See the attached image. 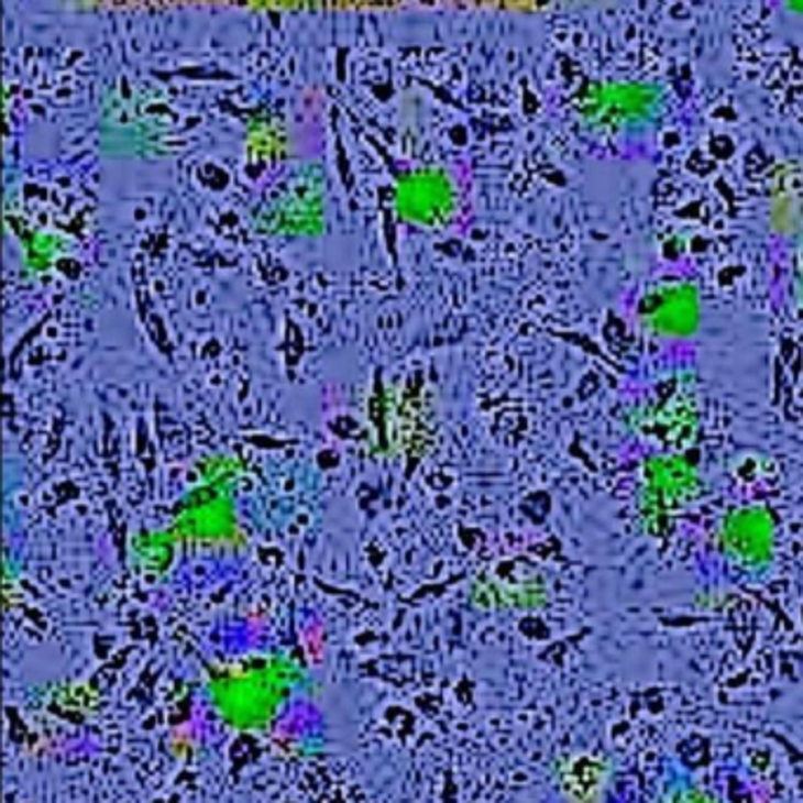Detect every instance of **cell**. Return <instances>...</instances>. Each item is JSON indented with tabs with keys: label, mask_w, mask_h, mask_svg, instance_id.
Segmentation results:
<instances>
[{
	"label": "cell",
	"mask_w": 803,
	"mask_h": 803,
	"mask_svg": "<svg viewBox=\"0 0 803 803\" xmlns=\"http://www.w3.org/2000/svg\"><path fill=\"white\" fill-rule=\"evenodd\" d=\"M656 107V92L646 86L634 82H613V86H598L584 102L587 119L598 125H629L637 123Z\"/></svg>",
	"instance_id": "cell-1"
},
{
	"label": "cell",
	"mask_w": 803,
	"mask_h": 803,
	"mask_svg": "<svg viewBox=\"0 0 803 803\" xmlns=\"http://www.w3.org/2000/svg\"><path fill=\"white\" fill-rule=\"evenodd\" d=\"M641 316L652 332L664 334V338H683L700 323L697 295L685 283L667 286L646 299Z\"/></svg>",
	"instance_id": "cell-2"
},
{
	"label": "cell",
	"mask_w": 803,
	"mask_h": 803,
	"mask_svg": "<svg viewBox=\"0 0 803 803\" xmlns=\"http://www.w3.org/2000/svg\"><path fill=\"white\" fill-rule=\"evenodd\" d=\"M724 544L728 554L745 563H761L771 557L773 524L763 509L735 512L724 526Z\"/></svg>",
	"instance_id": "cell-3"
},
{
	"label": "cell",
	"mask_w": 803,
	"mask_h": 803,
	"mask_svg": "<svg viewBox=\"0 0 803 803\" xmlns=\"http://www.w3.org/2000/svg\"><path fill=\"white\" fill-rule=\"evenodd\" d=\"M646 485L652 505L660 507H681L697 491V481L691 466L674 458L652 460L646 466Z\"/></svg>",
	"instance_id": "cell-4"
}]
</instances>
